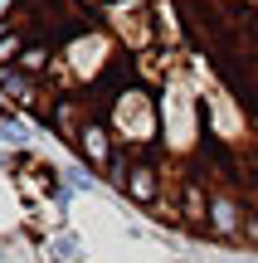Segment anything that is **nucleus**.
Segmentation results:
<instances>
[{"instance_id":"1","label":"nucleus","mask_w":258,"mask_h":263,"mask_svg":"<svg viewBox=\"0 0 258 263\" xmlns=\"http://www.w3.org/2000/svg\"><path fill=\"white\" fill-rule=\"evenodd\" d=\"M78 151H83L93 166H112L117 161V146H112V137H107L103 122H88L83 132H78Z\"/></svg>"},{"instance_id":"2","label":"nucleus","mask_w":258,"mask_h":263,"mask_svg":"<svg viewBox=\"0 0 258 263\" xmlns=\"http://www.w3.org/2000/svg\"><path fill=\"white\" fill-rule=\"evenodd\" d=\"M0 93L10 103H19V107H39V88H34V78L25 68H0Z\"/></svg>"},{"instance_id":"3","label":"nucleus","mask_w":258,"mask_h":263,"mask_svg":"<svg viewBox=\"0 0 258 263\" xmlns=\"http://www.w3.org/2000/svg\"><path fill=\"white\" fill-rule=\"evenodd\" d=\"M117 185L127 190L132 200H142V205H151L156 200V171L151 166H122V176H117Z\"/></svg>"},{"instance_id":"4","label":"nucleus","mask_w":258,"mask_h":263,"mask_svg":"<svg viewBox=\"0 0 258 263\" xmlns=\"http://www.w3.org/2000/svg\"><path fill=\"white\" fill-rule=\"evenodd\" d=\"M210 229H220V234H239V205H234L229 195H214L210 200Z\"/></svg>"},{"instance_id":"5","label":"nucleus","mask_w":258,"mask_h":263,"mask_svg":"<svg viewBox=\"0 0 258 263\" xmlns=\"http://www.w3.org/2000/svg\"><path fill=\"white\" fill-rule=\"evenodd\" d=\"M181 215L190 219V224H200V219H210V200H205V190H200V180H185L181 185Z\"/></svg>"},{"instance_id":"6","label":"nucleus","mask_w":258,"mask_h":263,"mask_svg":"<svg viewBox=\"0 0 258 263\" xmlns=\"http://www.w3.org/2000/svg\"><path fill=\"white\" fill-rule=\"evenodd\" d=\"M19 68H25V73H44V68H54V44L29 39V49H25V59H19Z\"/></svg>"},{"instance_id":"7","label":"nucleus","mask_w":258,"mask_h":263,"mask_svg":"<svg viewBox=\"0 0 258 263\" xmlns=\"http://www.w3.org/2000/svg\"><path fill=\"white\" fill-rule=\"evenodd\" d=\"M54 254H64V258H68V254H78V239H73V234H64V239L54 244Z\"/></svg>"},{"instance_id":"8","label":"nucleus","mask_w":258,"mask_h":263,"mask_svg":"<svg viewBox=\"0 0 258 263\" xmlns=\"http://www.w3.org/2000/svg\"><path fill=\"white\" fill-rule=\"evenodd\" d=\"M15 5H19V0H0V25H5V20L15 15Z\"/></svg>"}]
</instances>
